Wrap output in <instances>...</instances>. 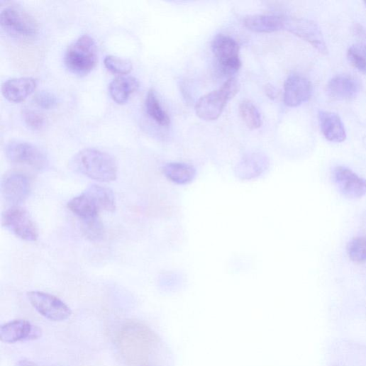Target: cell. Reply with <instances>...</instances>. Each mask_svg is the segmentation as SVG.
Instances as JSON below:
<instances>
[{
	"mask_svg": "<svg viewBox=\"0 0 366 366\" xmlns=\"http://www.w3.org/2000/svg\"><path fill=\"white\" fill-rule=\"evenodd\" d=\"M72 165L77 172L99 182H113L118 176V166L113 157L96 148L80 150L74 157Z\"/></svg>",
	"mask_w": 366,
	"mask_h": 366,
	"instance_id": "cell-1",
	"label": "cell"
},
{
	"mask_svg": "<svg viewBox=\"0 0 366 366\" xmlns=\"http://www.w3.org/2000/svg\"><path fill=\"white\" fill-rule=\"evenodd\" d=\"M152 338L149 329L137 322H129L121 328L117 336V344L128 364L140 365L145 361Z\"/></svg>",
	"mask_w": 366,
	"mask_h": 366,
	"instance_id": "cell-2",
	"label": "cell"
},
{
	"mask_svg": "<svg viewBox=\"0 0 366 366\" xmlns=\"http://www.w3.org/2000/svg\"><path fill=\"white\" fill-rule=\"evenodd\" d=\"M70 211L81 219L99 216L101 211L114 212L116 209L113 192L105 187L90 185L67 204Z\"/></svg>",
	"mask_w": 366,
	"mask_h": 366,
	"instance_id": "cell-3",
	"label": "cell"
},
{
	"mask_svg": "<svg viewBox=\"0 0 366 366\" xmlns=\"http://www.w3.org/2000/svg\"><path fill=\"white\" fill-rule=\"evenodd\" d=\"M98 61V49L94 39L87 35L70 45L65 55V64L73 74L85 75L93 70Z\"/></svg>",
	"mask_w": 366,
	"mask_h": 366,
	"instance_id": "cell-4",
	"label": "cell"
},
{
	"mask_svg": "<svg viewBox=\"0 0 366 366\" xmlns=\"http://www.w3.org/2000/svg\"><path fill=\"white\" fill-rule=\"evenodd\" d=\"M240 84L235 77H230L220 89L203 96L196 106L197 116L202 120H217L227 103L238 93Z\"/></svg>",
	"mask_w": 366,
	"mask_h": 366,
	"instance_id": "cell-5",
	"label": "cell"
},
{
	"mask_svg": "<svg viewBox=\"0 0 366 366\" xmlns=\"http://www.w3.org/2000/svg\"><path fill=\"white\" fill-rule=\"evenodd\" d=\"M8 159L13 163L43 170L49 165L46 152L37 145L20 140L11 141L5 149Z\"/></svg>",
	"mask_w": 366,
	"mask_h": 366,
	"instance_id": "cell-6",
	"label": "cell"
},
{
	"mask_svg": "<svg viewBox=\"0 0 366 366\" xmlns=\"http://www.w3.org/2000/svg\"><path fill=\"white\" fill-rule=\"evenodd\" d=\"M3 226L18 238L28 242L38 240V229L29 213L20 206H12L4 212Z\"/></svg>",
	"mask_w": 366,
	"mask_h": 366,
	"instance_id": "cell-7",
	"label": "cell"
},
{
	"mask_svg": "<svg viewBox=\"0 0 366 366\" xmlns=\"http://www.w3.org/2000/svg\"><path fill=\"white\" fill-rule=\"evenodd\" d=\"M0 23L9 33L20 37H32L38 31V23L33 16L21 8L9 6L0 14Z\"/></svg>",
	"mask_w": 366,
	"mask_h": 366,
	"instance_id": "cell-8",
	"label": "cell"
},
{
	"mask_svg": "<svg viewBox=\"0 0 366 366\" xmlns=\"http://www.w3.org/2000/svg\"><path fill=\"white\" fill-rule=\"evenodd\" d=\"M212 50L221 72L227 75L236 73L241 67L239 46L231 37L218 35L213 41Z\"/></svg>",
	"mask_w": 366,
	"mask_h": 366,
	"instance_id": "cell-9",
	"label": "cell"
},
{
	"mask_svg": "<svg viewBox=\"0 0 366 366\" xmlns=\"http://www.w3.org/2000/svg\"><path fill=\"white\" fill-rule=\"evenodd\" d=\"M28 298L33 308L50 321H63L72 315L68 306L53 295L41 292H30L28 293Z\"/></svg>",
	"mask_w": 366,
	"mask_h": 366,
	"instance_id": "cell-10",
	"label": "cell"
},
{
	"mask_svg": "<svg viewBox=\"0 0 366 366\" xmlns=\"http://www.w3.org/2000/svg\"><path fill=\"white\" fill-rule=\"evenodd\" d=\"M30 190V179L23 173L11 172L6 174L2 179V196L13 206L23 203L28 198Z\"/></svg>",
	"mask_w": 366,
	"mask_h": 366,
	"instance_id": "cell-11",
	"label": "cell"
},
{
	"mask_svg": "<svg viewBox=\"0 0 366 366\" xmlns=\"http://www.w3.org/2000/svg\"><path fill=\"white\" fill-rule=\"evenodd\" d=\"M333 179L338 190L349 199H359L366 195V179L348 167H335Z\"/></svg>",
	"mask_w": 366,
	"mask_h": 366,
	"instance_id": "cell-12",
	"label": "cell"
},
{
	"mask_svg": "<svg viewBox=\"0 0 366 366\" xmlns=\"http://www.w3.org/2000/svg\"><path fill=\"white\" fill-rule=\"evenodd\" d=\"M313 92L310 80L300 74H291L284 84V103L292 108L307 102Z\"/></svg>",
	"mask_w": 366,
	"mask_h": 366,
	"instance_id": "cell-13",
	"label": "cell"
},
{
	"mask_svg": "<svg viewBox=\"0 0 366 366\" xmlns=\"http://www.w3.org/2000/svg\"><path fill=\"white\" fill-rule=\"evenodd\" d=\"M40 336V328L26 320L11 321L0 328V338L7 343L34 340Z\"/></svg>",
	"mask_w": 366,
	"mask_h": 366,
	"instance_id": "cell-14",
	"label": "cell"
},
{
	"mask_svg": "<svg viewBox=\"0 0 366 366\" xmlns=\"http://www.w3.org/2000/svg\"><path fill=\"white\" fill-rule=\"evenodd\" d=\"M286 27L289 28L292 33L309 43L322 54H328V50L323 35L316 23L306 20H287Z\"/></svg>",
	"mask_w": 366,
	"mask_h": 366,
	"instance_id": "cell-15",
	"label": "cell"
},
{
	"mask_svg": "<svg viewBox=\"0 0 366 366\" xmlns=\"http://www.w3.org/2000/svg\"><path fill=\"white\" fill-rule=\"evenodd\" d=\"M359 80L347 74H338L333 77L328 84V94L338 101H350L360 93Z\"/></svg>",
	"mask_w": 366,
	"mask_h": 366,
	"instance_id": "cell-16",
	"label": "cell"
},
{
	"mask_svg": "<svg viewBox=\"0 0 366 366\" xmlns=\"http://www.w3.org/2000/svg\"><path fill=\"white\" fill-rule=\"evenodd\" d=\"M37 86L33 77L13 78L6 81L2 85V94L9 101L20 103L33 94Z\"/></svg>",
	"mask_w": 366,
	"mask_h": 366,
	"instance_id": "cell-17",
	"label": "cell"
},
{
	"mask_svg": "<svg viewBox=\"0 0 366 366\" xmlns=\"http://www.w3.org/2000/svg\"><path fill=\"white\" fill-rule=\"evenodd\" d=\"M319 123L324 137L333 143H342L346 139V133L340 118L328 111L319 113Z\"/></svg>",
	"mask_w": 366,
	"mask_h": 366,
	"instance_id": "cell-18",
	"label": "cell"
},
{
	"mask_svg": "<svg viewBox=\"0 0 366 366\" xmlns=\"http://www.w3.org/2000/svg\"><path fill=\"white\" fill-rule=\"evenodd\" d=\"M287 20L273 16H249L244 20L245 26L250 30L258 33H270L286 28Z\"/></svg>",
	"mask_w": 366,
	"mask_h": 366,
	"instance_id": "cell-19",
	"label": "cell"
},
{
	"mask_svg": "<svg viewBox=\"0 0 366 366\" xmlns=\"http://www.w3.org/2000/svg\"><path fill=\"white\" fill-rule=\"evenodd\" d=\"M139 87L136 78L128 75H121L115 78L109 85L110 94L113 100L118 104L128 102L130 96Z\"/></svg>",
	"mask_w": 366,
	"mask_h": 366,
	"instance_id": "cell-20",
	"label": "cell"
},
{
	"mask_svg": "<svg viewBox=\"0 0 366 366\" xmlns=\"http://www.w3.org/2000/svg\"><path fill=\"white\" fill-rule=\"evenodd\" d=\"M163 173L175 184L187 185L194 179L196 170L187 163L170 162L163 167Z\"/></svg>",
	"mask_w": 366,
	"mask_h": 366,
	"instance_id": "cell-21",
	"label": "cell"
},
{
	"mask_svg": "<svg viewBox=\"0 0 366 366\" xmlns=\"http://www.w3.org/2000/svg\"><path fill=\"white\" fill-rule=\"evenodd\" d=\"M145 106L148 116L157 124L162 126H167L170 124V118L162 108L153 89L148 91Z\"/></svg>",
	"mask_w": 366,
	"mask_h": 366,
	"instance_id": "cell-22",
	"label": "cell"
},
{
	"mask_svg": "<svg viewBox=\"0 0 366 366\" xmlns=\"http://www.w3.org/2000/svg\"><path fill=\"white\" fill-rule=\"evenodd\" d=\"M81 229L84 235L91 241L99 242L105 237V228L99 216L81 219Z\"/></svg>",
	"mask_w": 366,
	"mask_h": 366,
	"instance_id": "cell-23",
	"label": "cell"
},
{
	"mask_svg": "<svg viewBox=\"0 0 366 366\" xmlns=\"http://www.w3.org/2000/svg\"><path fill=\"white\" fill-rule=\"evenodd\" d=\"M240 116L250 129H257L262 126L260 113L255 106L248 100H243L239 106Z\"/></svg>",
	"mask_w": 366,
	"mask_h": 366,
	"instance_id": "cell-24",
	"label": "cell"
},
{
	"mask_svg": "<svg viewBox=\"0 0 366 366\" xmlns=\"http://www.w3.org/2000/svg\"><path fill=\"white\" fill-rule=\"evenodd\" d=\"M348 59L358 71L366 74V43L353 45L348 50Z\"/></svg>",
	"mask_w": 366,
	"mask_h": 366,
	"instance_id": "cell-25",
	"label": "cell"
},
{
	"mask_svg": "<svg viewBox=\"0 0 366 366\" xmlns=\"http://www.w3.org/2000/svg\"><path fill=\"white\" fill-rule=\"evenodd\" d=\"M349 257L355 262H366V238H356L349 242L347 247Z\"/></svg>",
	"mask_w": 366,
	"mask_h": 366,
	"instance_id": "cell-26",
	"label": "cell"
},
{
	"mask_svg": "<svg viewBox=\"0 0 366 366\" xmlns=\"http://www.w3.org/2000/svg\"><path fill=\"white\" fill-rule=\"evenodd\" d=\"M104 64L109 70L121 75H126L133 68L132 62L130 60L113 55L107 56L105 58Z\"/></svg>",
	"mask_w": 366,
	"mask_h": 366,
	"instance_id": "cell-27",
	"label": "cell"
},
{
	"mask_svg": "<svg viewBox=\"0 0 366 366\" xmlns=\"http://www.w3.org/2000/svg\"><path fill=\"white\" fill-rule=\"evenodd\" d=\"M22 116L26 124L34 131L42 130L45 126V118L36 111L25 109L22 112Z\"/></svg>",
	"mask_w": 366,
	"mask_h": 366,
	"instance_id": "cell-28",
	"label": "cell"
},
{
	"mask_svg": "<svg viewBox=\"0 0 366 366\" xmlns=\"http://www.w3.org/2000/svg\"><path fill=\"white\" fill-rule=\"evenodd\" d=\"M34 101L43 109H51L57 105L56 96L48 91H40L34 97Z\"/></svg>",
	"mask_w": 366,
	"mask_h": 366,
	"instance_id": "cell-29",
	"label": "cell"
},
{
	"mask_svg": "<svg viewBox=\"0 0 366 366\" xmlns=\"http://www.w3.org/2000/svg\"><path fill=\"white\" fill-rule=\"evenodd\" d=\"M265 93L267 97L270 99L276 98V89H274V88L271 85L265 87Z\"/></svg>",
	"mask_w": 366,
	"mask_h": 366,
	"instance_id": "cell-30",
	"label": "cell"
},
{
	"mask_svg": "<svg viewBox=\"0 0 366 366\" xmlns=\"http://www.w3.org/2000/svg\"><path fill=\"white\" fill-rule=\"evenodd\" d=\"M364 4H365V5L366 6V2H365Z\"/></svg>",
	"mask_w": 366,
	"mask_h": 366,
	"instance_id": "cell-31",
	"label": "cell"
}]
</instances>
